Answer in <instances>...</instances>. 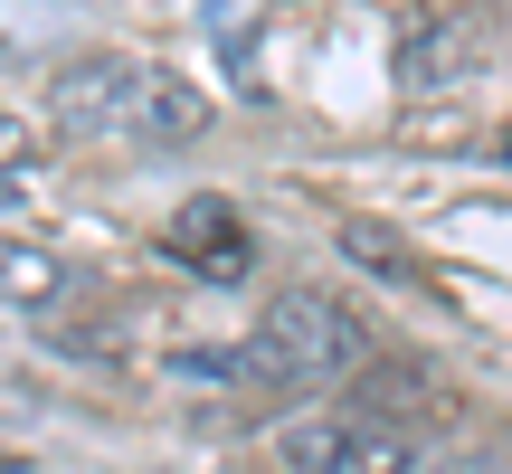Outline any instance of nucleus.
Instances as JSON below:
<instances>
[{"instance_id":"obj_1","label":"nucleus","mask_w":512,"mask_h":474,"mask_svg":"<svg viewBox=\"0 0 512 474\" xmlns=\"http://www.w3.org/2000/svg\"><path fill=\"white\" fill-rule=\"evenodd\" d=\"M48 114H57V133H76V143L181 152L190 133L209 124V95L190 86V76L152 67V57H76V67H57Z\"/></svg>"},{"instance_id":"obj_2","label":"nucleus","mask_w":512,"mask_h":474,"mask_svg":"<svg viewBox=\"0 0 512 474\" xmlns=\"http://www.w3.org/2000/svg\"><path fill=\"white\" fill-rule=\"evenodd\" d=\"M361 351H370L361 313L332 304V294H313V285H294V294H275V304L256 313V332H247V380L332 389V380H351V370H361Z\"/></svg>"},{"instance_id":"obj_3","label":"nucleus","mask_w":512,"mask_h":474,"mask_svg":"<svg viewBox=\"0 0 512 474\" xmlns=\"http://www.w3.org/2000/svg\"><path fill=\"white\" fill-rule=\"evenodd\" d=\"M427 446L389 418H304L285 427V465L294 474H418Z\"/></svg>"},{"instance_id":"obj_4","label":"nucleus","mask_w":512,"mask_h":474,"mask_svg":"<svg viewBox=\"0 0 512 474\" xmlns=\"http://www.w3.org/2000/svg\"><path fill=\"white\" fill-rule=\"evenodd\" d=\"M162 247L181 256L190 275H209V285H247V266H256V237H247V219L228 200H181L171 228H162Z\"/></svg>"},{"instance_id":"obj_5","label":"nucleus","mask_w":512,"mask_h":474,"mask_svg":"<svg viewBox=\"0 0 512 474\" xmlns=\"http://www.w3.org/2000/svg\"><path fill=\"white\" fill-rule=\"evenodd\" d=\"M67 294H76L67 256L29 247V237H0V304H10V313H57Z\"/></svg>"},{"instance_id":"obj_6","label":"nucleus","mask_w":512,"mask_h":474,"mask_svg":"<svg viewBox=\"0 0 512 474\" xmlns=\"http://www.w3.org/2000/svg\"><path fill=\"white\" fill-rule=\"evenodd\" d=\"M38 152H48V143H38V124L0 105V200H10V181H29V171H38Z\"/></svg>"},{"instance_id":"obj_7","label":"nucleus","mask_w":512,"mask_h":474,"mask_svg":"<svg viewBox=\"0 0 512 474\" xmlns=\"http://www.w3.org/2000/svg\"><path fill=\"white\" fill-rule=\"evenodd\" d=\"M342 247H351V256H361V266H389V275H408V256H399V247H389V237H380V228H370V219H351V228H342Z\"/></svg>"},{"instance_id":"obj_8","label":"nucleus","mask_w":512,"mask_h":474,"mask_svg":"<svg viewBox=\"0 0 512 474\" xmlns=\"http://www.w3.org/2000/svg\"><path fill=\"white\" fill-rule=\"evenodd\" d=\"M503 152H512V143H503Z\"/></svg>"}]
</instances>
